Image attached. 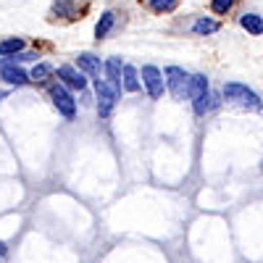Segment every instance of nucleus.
Returning <instances> with one entry per match:
<instances>
[{"label": "nucleus", "mask_w": 263, "mask_h": 263, "mask_svg": "<svg viewBox=\"0 0 263 263\" xmlns=\"http://www.w3.org/2000/svg\"><path fill=\"white\" fill-rule=\"evenodd\" d=\"M166 84H168L174 100H184L190 95V77L179 66H168L166 69Z\"/></svg>", "instance_id": "nucleus-3"}, {"label": "nucleus", "mask_w": 263, "mask_h": 263, "mask_svg": "<svg viewBox=\"0 0 263 263\" xmlns=\"http://www.w3.org/2000/svg\"><path fill=\"white\" fill-rule=\"evenodd\" d=\"M239 24H242L250 34H263V18L258 13H245L242 18H239Z\"/></svg>", "instance_id": "nucleus-13"}, {"label": "nucleus", "mask_w": 263, "mask_h": 263, "mask_svg": "<svg viewBox=\"0 0 263 263\" xmlns=\"http://www.w3.org/2000/svg\"><path fill=\"white\" fill-rule=\"evenodd\" d=\"M190 98H192V105H195L197 116H203L211 108V90H208V79L203 74L190 77Z\"/></svg>", "instance_id": "nucleus-2"}, {"label": "nucleus", "mask_w": 263, "mask_h": 263, "mask_svg": "<svg viewBox=\"0 0 263 263\" xmlns=\"http://www.w3.org/2000/svg\"><path fill=\"white\" fill-rule=\"evenodd\" d=\"M6 98V90H0V100H3Z\"/></svg>", "instance_id": "nucleus-20"}, {"label": "nucleus", "mask_w": 263, "mask_h": 263, "mask_svg": "<svg viewBox=\"0 0 263 263\" xmlns=\"http://www.w3.org/2000/svg\"><path fill=\"white\" fill-rule=\"evenodd\" d=\"M95 95H98V114L103 116V119H108L111 116V111H114V105H116V100H119V95L111 90V84H108L105 79H95Z\"/></svg>", "instance_id": "nucleus-4"}, {"label": "nucleus", "mask_w": 263, "mask_h": 263, "mask_svg": "<svg viewBox=\"0 0 263 263\" xmlns=\"http://www.w3.org/2000/svg\"><path fill=\"white\" fill-rule=\"evenodd\" d=\"M121 74H124V66L119 58H108L105 61V82L111 84V90L119 95L121 92Z\"/></svg>", "instance_id": "nucleus-9"}, {"label": "nucleus", "mask_w": 263, "mask_h": 263, "mask_svg": "<svg viewBox=\"0 0 263 263\" xmlns=\"http://www.w3.org/2000/svg\"><path fill=\"white\" fill-rule=\"evenodd\" d=\"M142 84L147 87V95L153 100H158L163 95V74L156 66H142Z\"/></svg>", "instance_id": "nucleus-6"}, {"label": "nucleus", "mask_w": 263, "mask_h": 263, "mask_svg": "<svg viewBox=\"0 0 263 263\" xmlns=\"http://www.w3.org/2000/svg\"><path fill=\"white\" fill-rule=\"evenodd\" d=\"M232 6H234V0H211V8H213V13H227Z\"/></svg>", "instance_id": "nucleus-19"}, {"label": "nucleus", "mask_w": 263, "mask_h": 263, "mask_svg": "<svg viewBox=\"0 0 263 263\" xmlns=\"http://www.w3.org/2000/svg\"><path fill=\"white\" fill-rule=\"evenodd\" d=\"M79 11H82V6L79 3H71V0H58V3H53V13L55 16H63V18H74Z\"/></svg>", "instance_id": "nucleus-11"}, {"label": "nucleus", "mask_w": 263, "mask_h": 263, "mask_svg": "<svg viewBox=\"0 0 263 263\" xmlns=\"http://www.w3.org/2000/svg\"><path fill=\"white\" fill-rule=\"evenodd\" d=\"M192 29H195L197 34H213V32L218 29V21H213V18H197Z\"/></svg>", "instance_id": "nucleus-16"}, {"label": "nucleus", "mask_w": 263, "mask_h": 263, "mask_svg": "<svg viewBox=\"0 0 263 263\" xmlns=\"http://www.w3.org/2000/svg\"><path fill=\"white\" fill-rule=\"evenodd\" d=\"M24 50V40H18V37H11V40H3L0 42V55L8 58V55H16Z\"/></svg>", "instance_id": "nucleus-14"}, {"label": "nucleus", "mask_w": 263, "mask_h": 263, "mask_svg": "<svg viewBox=\"0 0 263 263\" xmlns=\"http://www.w3.org/2000/svg\"><path fill=\"white\" fill-rule=\"evenodd\" d=\"M58 79H61L66 87H71V90H79V92L87 87L84 74H82V71H77L74 66H61V69H58Z\"/></svg>", "instance_id": "nucleus-8"}, {"label": "nucleus", "mask_w": 263, "mask_h": 263, "mask_svg": "<svg viewBox=\"0 0 263 263\" xmlns=\"http://www.w3.org/2000/svg\"><path fill=\"white\" fill-rule=\"evenodd\" d=\"M0 77H3L11 87H24V84L29 82V77L21 71L16 63H11L8 58H6V61H0Z\"/></svg>", "instance_id": "nucleus-7"}, {"label": "nucleus", "mask_w": 263, "mask_h": 263, "mask_svg": "<svg viewBox=\"0 0 263 263\" xmlns=\"http://www.w3.org/2000/svg\"><path fill=\"white\" fill-rule=\"evenodd\" d=\"M50 98H53V103H55V108H58V114H63L66 119H74L77 103H74V98L66 92L61 84H53V87H50Z\"/></svg>", "instance_id": "nucleus-5"}, {"label": "nucleus", "mask_w": 263, "mask_h": 263, "mask_svg": "<svg viewBox=\"0 0 263 263\" xmlns=\"http://www.w3.org/2000/svg\"><path fill=\"white\" fill-rule=\"evenodd\" d=\"M50 74H53V69H50L48 63H37L34 69H32V77H29V79H32V82H45Z\"/></svg>", "instance_id": "nucleus-18"}, {"label": "nucleus", "mask_w": 263, "mask_h": 263, "mask_svg": "<svg viewBox=\"0 0 263 263\" xmlns=\"http://www.w3.org/2000/svg\"><path fill=\"white\" fill-rule=\"evenodd\" d=\"M224 98L234 105H242V108H250V111H260V98L250 90V87L239 84V82H229L224 84Z\"/></svg>", "instance_id": "nucleus-1"}, {"label": "nucleus", "mask_w": 263, "mask_h": 263, "mask_svg": "<svg viewBox=\"0 0 263 263\" xmlns=\"http://www.w3.org/2000/svg\"><path fill=\"white\" fill-rule=\"evenodd\" d=\"M77 63H79V71L90 74V77H100V58L95 53H79L77 55Z\"/></svg>", "instance_id": "nucleus-10"}, {"label": "nucleus", "mask_w": 263, "mask_h": 263, "mask_svg": "<svg viewBox=\"0 0 263 263\" xmlns=\"http://www.w3.org/2000/svg\"><path fill=\"white\" fill-rule=\"evenodd\" d=\"M114 21H116V16H114L111 11H105V13L100 16V21H98V27H95V37H98V40H103L108 32L114 29Z\"/></svg>", "instance_id": "nucleus-15"}, {"label": "nucleus", "mask_w": 263, "mask_h": 263, "mask_svg": "<svg viewBox=\"0 0 263 263\" xmlns=\"http://www.w3.org/2000/svg\"><path fill=\"white\" fill-rule=\"evenodd\" d=\"M121 87H124L126 92H137V90H140V79H137V69H135V66H124Z\"/></svg>", "instance_id": "nucleus-12"}, {"label": "nucleus", "mask_w": 263, "mask_h": 263, "mask_svg": "<svg viewBox=\"0 0 263 263\" xmlns=\"http://www.w3.org/2000/svg\"><path fill=\"white\" fill-rule=\"evenodd\" d=\"M147 3H150V8H153V11H158V13H168V11L177 8L179 0H147Z\"/></svg>", "instance_id": "nucleus-17"}]
</instances>
